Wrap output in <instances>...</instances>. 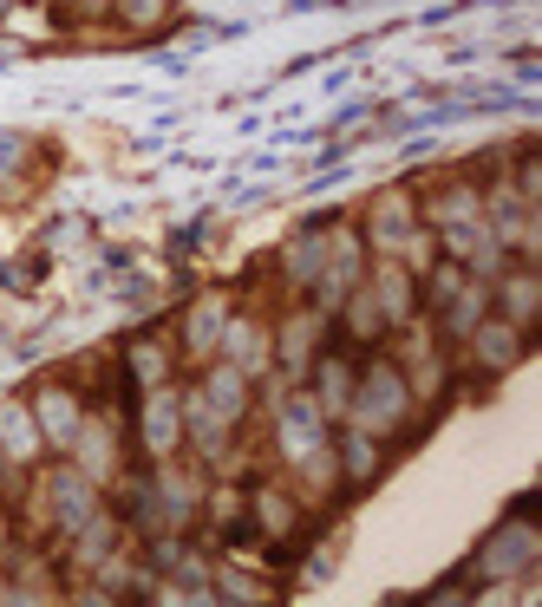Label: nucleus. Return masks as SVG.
I'll list each match as a JSON object with an SVG mask.
<instances>
[{
    "label": "nucleus",
    "mask_w": 542,
    "mask_h": 607,
    "mask_svg": "<svg viewBox=\"0 0 542 607\" xmlns=\"http://www.w3.org/2000/svg\"><path fill=\"white\" fill-rule=\"evenodd\" d=\"M399 412H405V386H399L392 373H373V379H366V405H360V418L379 431V425H392Z\"/></svg>",
    "instance_id": "1"
},
{
    "label": "nucleus",
    "mask_w": 542,
    "mask_h": 607,
    "mask_svg": "<svg viewBox=\"0 0 542 607\" xmlns=\"http://www.w3.org/2000/svg\"><path fill=\"white\" fill-rule=\"evenodd\" d=\"M529 555H536V529H510L497 549H484V568L490 575H510V568H529Z\"/></svg>",
    "instance_id": "2"
},
{
    "label": "nucleus",
    "mask_w": 542,
    "mask_h": 607,
    "mask_svg": "<svg viewBox=\"0 0 542 607\" xmlns=\"http://www.w3.org/2000/svg\"><path fill=\"white\" fill-rule=\"evenodd\" d=\"M40 418H46V431H53L59 444H66L72 431H79V405H72L66 392H46V399H40Z\"/></svg>",
    "instance_id": "3"
},
{
    "label": "nucleus",
    "mask_w": 542,
    "mask_h": 607,
    "mask_svg": "<svg viewBox=\"0 0 542 607\" xmlns=\"http://www.w3.org/2000/svg\"><path fill=\"white\" fill-rule=\"evenodd\" d=\"M53 503H59V516H66V523H85V510H92V490H85V483H72V477H59Z\"/></svg>",
    "instance_id": "4"
},
{
    "label": "nucleus",
    "mask_w": 542,
    "mask_h": 607,
    "mask_svg": "<svg viewBox=\"0 0 542 607\" xmlns=\"http://www.w3.org/2000/svg\"><path fill=\"white\" fill-rule=\"evenodd\" d=\"M7 7H14V0H0V14H7Z\"/></svg>",
    "instance_id": "5"
}]
</instances>
